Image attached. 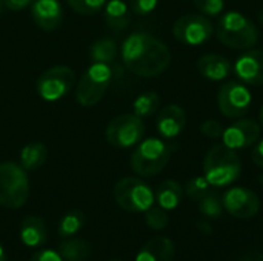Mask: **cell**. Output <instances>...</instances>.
Masks as SVG:
<instances>
[{
    "label": "cell",
    "instance_id": "1",
    "mask_svg": "<svg viewBox=\"0 0 263 261\" xmlns=\"http://www.w3.org/2000/svg\"><path fill=\"white\" fill-rule=\"evenodd\" d=\"M120 54L125 66L143 78L160 75L171 63V51L166 43L143 31L129 34L122 45Z\"/></svg>",
    "mask_w": 263,
    "mask_h": 261
},
{
    "label": "cell",
    "instance_id": "2",
    "mask_svg": "<svg viewBox=\"0 0 263 261\" xmlns=\"http://www.w3.org/2000/svg\"><path fill=\"white\" fill-rule=\"evenodd\" d=\"M242 172V163L234 149L228 146L214 145L205 155L203 175L211 186L223 188L234 183Z\"/></svg>",
    "mask_w": 263,
    "mask_h": 261
},
{
    "label": "cell",
    "instance_id": "3",
    "mask_svg": "<svg viewBox=\"0 0 263 261\" xmlns=\"http://www.w3.org/2000/svg\"><path fill=\"white\" fill-rule=\"evenodd\" d=\"M216 35L220 43L233 49H251L259 40L256 25L239 11H228L219 17Z\"/></svg>",
    "mask_w": 263,
    "mask_h": 261
},
{
    "label": "cell",
    "instance_id": "4",
    "mask_svg": "<svg viewBox=\"0 0 263 261\" xmlns=\"http://www.w3.org/2000/svg\"><path fill=\"white\" fill-rule=\"evenodd\" d=\"M171 158V146L156 137L142 140L131 154V169L140 177H154L160 174Z\"/></svg>",
    "mask_w": 263,
    "mask_h": 261
},
{
    "label": "cell",
    "instance_id": "5",
    "mask_svg": "<svg viewBox=\"0 0 263 261\" xmlns=\"http://www.w3.org/2000/svg\"><path fill=\"white\" fill-rule=\"evenodd\" d=\"M29 197V180L20 163H0V206L6 209L22 208Z\"/></svg>",
    "mask_w": 263,
    "mask_h": 261
},
{
    "label": "cell",
    "instance_id": "6",
    "mask_svg": "<svg viewBox=\"0 0 263 261\" xmlns=\"http://www.w3.org/2000/svg\"><path fill=\"white\" fill-rule=\"evenodd\" d=\"M112 80V71L106 63H92L76 86V100L83 108L96 106L106 94Z\"/></svg>",
    "mask_w": 263,
    "mask_h": 261
},
{
    "label": "cell",
    "instance_id": "7",
    "mask_svg": "<svg viewBox=\"0 0 263 261\" xmlns=\"http://www.w3.org/2000/svg\"><path fill=\"white\" fill-rule=\"evenodd\" d=\"M114 200L123 211L145 212L154 205V191L137 177H125L114 186Z\"/></svg>",
    "mask_w": 263,
    "mask_h": 261
},
{
    "label": "cell",
    "instance_id": "8",
    "mask_svg": "<svg viewBox=\"0 0 263 261\" xmlns=\"http://www.w3.org/2000/svg\"><path fill=\"white\" fill-rule=\"evenodd\" d=\"M76 85V72L66 65H55L43 71L37 82L35 91L37 95L49 103L59 102L66 97Z\"/></svg>",
    "mask_w": 263,
    "mask_h": 261
},
{
    "label": "cell",
    "instance_id": "9",
    "mask_svg": "<svg viewBox=\"0 0 263 261\" xmlns=\"http://www.w3.org/2000/svg\"><path fill=\"white\" fill-rule=\"evenodd\" d=\"M145 135V125L136 114H120L112 118L106 129V142L117 149H128L137 146Z\"/></svg>",
    "mask_w": 263,
    "mask_h": 261
},
{
    "label": "cell",
    "instance_id": "10",
    "mask_svg": "<svg viewBox=\"0 0 263 261\" xmlns=\"http://www.w3.org/2000/svg\"><path fill=\"white\" fill-rule=\"evenodd\" d=\"M214 34V25L203 14H186L173 25V35L183 45L199 46L206 43Z\"/></svg>",
    "mask_w": 263,
    "mask_h": 261
},
{
    "label": "cell",
    "instance_id": "11",
    "mask_svg": "<svg viewBox=\"0 0 263 261\" xmlns=\"http://www.w3.org/2000/svg\"><path fill=\"white\" fill-rule=\"evenodd\" d=\"M251 102V91L242 82H227L217 94V106L222 115L233 120L243 117L250 111Z\"/></svg>",
    "mask_w": 263,
    "mask_h": 261
},
{
    "label": "cell",
    "instance_id": "12",
    "mask_svg": "<svg viewBox=\"0 0 263 261\" xmlns=\"http://www.w3.org/2000/svg\"><path fill=\"white\" fill-rule=\"evenodd\" d=\"M223 209L236 218H253L260 209V200L256 192L248 188H231L222 197Z\"/></svg>",
    "mask_w": 263,
    "mask_h": 261
},
{
    "label": "cell",
    "instance_id": "13",
    "mask_svg": "<svg viewBox=\"0 0 263 261\" xmlns=\"http://www.w3.org/2000/svg\"><path fill=\"white\" fill-rule=\"evenodd\" d=\"M262 126L253 118H240L223 129L222 142L230 149L239 151L256 145L260 140Z\"/></svg>",
    "mask_w": 263,
    "mask_h": 261
},
{
    "label": "cell",
    "instance_id": "14",
    "mask_svg": "<svg viewBox=\"0 0 263 261\" xmlns=\"http://www.w3.org/2000/svg\"><path fill=\"white\" fill-rule=\"evenodd\" d=\"M234 72L245 85H263V51L247 49L234 63Z\"/></svg>",
    "mask_w": 263,
    "mask_h": 261
},
{
    "label": "cell",
    "instance_id": "15",
    "mask_svg": "<svg viewBox=\"0 0 263 261\" xmlns=\"http://www.w3.org/2000/svg\"><path fill=\"white\" fill-rule=\"evenodd\" d=\"M31 15L35 25L43 31H55L63 22V8L59 0H34Z\"/></svg>",
    "mask_w": 263,
    "mask_h": 261
},
{
    "label": "cell",
    "instance_id": "16",
    "mask_svg": "<svg viewBox=\"0 0 263 261\" xmlns=\"http://www.w3.org/2000/svg\"><path fill=\"white\" fill-rule=\"evenodd\" d=\"M186 126V112L179 105H168L159 114L156 120V128L160 137L171 140L182 134Z\"/></svg>",
    "mask_w": 263,
    "mask_h": 261
},
{
    "label": "cell",
    "instance_id": "17",
    "mask_svg": "<svg viewBox=\"0 0 263 261\" xmlns=\"http://www.w3.org/2000/svg\"><path fill=\"white\" fill-rule=\"evenodd\" d=\"M174 255L176 246L170 238L154 237L143 245L136 257V261H173Z\"/></svg>",
    "mask_w": 263,
    "mask_h": 261
},
{
    "label": "cell",
    "instance_id": "18",
    "mask_svg": "<svg viewBox=\"0 0 263 261\" xmlns=\"http://www.w3.org/2000/svg\"><path fill=\"white\" fill-rule=\"evenodd\" d=\"M197 69L205 78L211 82H220L230 75L231 62L219 54H205L197 60Z\"/></svg>",
    "mask_w": 263,
    "mask_h": 261
},
{
    "label": "cell",
    "instance_id": "19",
    "mask_svg": "<svg viewBox=\"0 0 263 261\" xmlns=\"http://www.w3.org/2000/svg\"><path fill=\"white\" fill-rule=\"evenodd\" d=\"M48 231L42 218L29 215L22 222L20 226V240L28 248H39L46 243Z\"/></svg>",
    "mask_w": 263,
    "mask_h": 261
},
{
    "label": "cell",
    "instance_id": "20",
    "mask_svg": "<svg viewBox=\"0 0 263 261\" xmlns=\"http://www.w3.org/2000/svg\"><path fill=\"white\" fill-rule=\"evenodd\" d=\"M131 8L123 0H108L105 5V22L114 31H123L131 23Z\"/></svg>",
    "mask_w": 263,
    "mask_h": 261
},
{
    "label": "cell",
    "instance_id": "21",
    "mask_svg": "<svg viewBox=\"0 0 263 261\" xmlns=\"http://www.w3.org/2000/svg\"><path fill=\"white\" fill-rule=\"evenodd\" d=\"M183 194L185 192H183V188L180 186V183H177L174 180H165L157 186V189L154 192V200L165 211H173L182 203Z\"/></svg>",
    "mask_w": 263,
    "mask_h": 261
},
{
    "label": "cell",
    "instance_id": "22",
    "mask_svg": "<svg viewBox=\"0 0 263 261\" xmlns=\"http://www.w3.org/2000/svg\"><path fill=\"white\" fill-rule=\"evenodd\" d=\"M48 160V148L42 142H32L20 151V166L25 171H35L42 168Z\"/></svg>",
    "mask_w": 263,
    "mask_h": 261
},
{
    "label": "cell",
    "instance_id": "23",
    "mask_svg": "<svg viewBox=\"0 0 263 261\" xmlns=\"http://www.w3.org/2000/svg\"><path fill=\"white\" fill-rule=\"evenodd\" d=\"M117 52H119L117 43L109 37L97 38L89 46V57H91L92 63H106V65H109L111 62L116 60Z\"/></svg>",
    "mask_w": 263,
    "mask_h": 261
},
{
    "label": "cell",
    "instance_id": "24",
    "mask_svg": "<svg viewBox=\"0 0 263 261\" xmlns=\"http://www.w3.org/2000/svg\"><path fill=\"white\" fill-rule=\"evenodd\" d=\"M59 254L66 261H86L91 255V248L85 240L65 238L59 245Z\"/></svg>",
    "mask_w": 263,
    "mask_h": 261
},
{
    "label": "cell",
    "instance_id": "25",
    "mask_svg": "<svg viewBox=\"0 0 263 261\" xmlns=\"http://www.w3.org/2000/svg\"><path fill=\"white\" fill-rule=\"evenodd\" d=\"M159 106H160V97H159V94L154 92V91H146V92L140 94L134 100V103H133V112L137 117L145 118V117L154 115L159 111Z\"/></svg>",
    "mask_w": 263,
    "mask_h": 261
},
{
    "label": "cell",
    "instance_id": "26",
    "mask_svg": "<svg viewBox=\"0 0 263 261\" xmlns=\"http://www.w3.org/2000/svg\"><path fill=\"white\" fill-rule=\"evenodd\" d=\"M83 226H85V214L79 209H72L60 218L57 232L60 237L69 238V237L76 235Z\"/></svg>",
    "mask_w": 263,
    "mask_h": 261
},
{
    "label": "cell",
    "instance_id": "27",
    "mask_svg": "<svg viewBox=\"0 0 263 261\" xmlns=\"http://www.w3.org/2000/svg\"><path fill=\"white\" fill-rule=\"evenodd\" d=\"M197 203H199V212L208 218H219L222 217L225 211L220 195L214 191H210L208 194H205Z\"/></svg>",
    "mask_w": 263,
    "mask_h": 261
},
{
    "label": "cell",
    "instance_id": "28",
    "mask_svg": "<svg viewBox=\"0 0 263 261\" xmlns=\"http://www.w3.org/2000/svg\"><path fill=\"white\" fill-rule=\"evenodd\" d=\"M211 191V185L210 182L203 177H194L191 180H188L186 186H185V195L191 200H196L199 202L205 194H208Z\"/></svg>",
    "mask_w": 263,
    "mask_h": 261
},
{
    "label": "cell",
    "instance_id": "29",
    "mask_svg": "<svg viewBox=\"0 0 263 261\" xmlns=\"http://www.w3.org/2000/svg\"><path fill=\"white\" fill-rule=\"evenodd\" d=\"M168 214L163 208L157 206H151L148 211H145V223L148 228H151L153 231H163L168 226Z\"/></svg>",
    "mask_w": 263,
    "mask_h": 261
},
{
    "label": "cell",
    "instance_id": "30",
    "mask_svg": "<svg viewBox=\"0 0 263 261\" xmlns=\"http://www.w3.org/2000/svg\"><path fill=\"white\" fill-rule=\"evenodd\" d=\"M69 8L80 15H94L105 8L108 0H66Z\"/></svg>",
    "mask_w": 263,
    "mask_h": 261
},
{
    "label": "cell",
    "instance_id": "31",
    "mask_svg": "<svg viewBox=\"0 0 263 261\" xmlns=\"http://www.w3.org/2000/svg\"><path fill=\"white\" fill-rule=\"evenodd\" d=\"M193 2L196 8L199 9V12L206 17H217L222 14L225 8L223 0H193Z\"/></svg>",
    "mask_w": 263,
    "mask_h": 261
},
{
    "label": "cell",
    "instance_id": "32",
    "mask_svg": "<svg viewBox=\"0 0 263 261\" xmlns=\"http://www.w3.org/2000/svg\"><path fill=\"white\" fill-rule=\"evenodd\" d=\"M129 8L134 14L137 15H148L151 14L156 8L159 0H128Z\"/></svg>",
    "mask_w": 263,
    "mask_h": 261
},
{
    "label": "cell",
    "instance_id": "33",
    "mask_svg": "<svg viewBox=\"0 0 263 261\" xmlns=\"http://www.w3.org/2000/svg\"><path fill=\"white\" fill-rule=\"evenodd\" d=\"M223 126H222V123L220 122H217V120H206V122H203L202 125H200V132L205 135V137H208V138H219V137H222V134H223Z\"/></svg>",
    "mask_w": 263,
    "mask_h": 261
},
{
    "label": "cell",
    "instance_id": "34",
    "mask_svg": "<svg viewBox=\"0 0 263 261\" xmlns=\"http://www.w3.org/2000/svg\"><path fill=\"white\" fill-rule=\"evenodd\" d=\"M31 261H63V258L60 257L59 252H54V251H39L35 252L32 257H31Z\"/></svg>",
    "mask_w": 263,
    "mask_h": 261
},
{
    "label": "cell",
    "instance_id": "35",
    "mask_svg": "<svg viewBox=\"0 0 263 261\" xmlns=\"http://www.w3.org/2000/svg\"><path fill=\"white\" fill-rule=\"evenodd\" d=\"M34 0H3V5L11 11H22L28 8Z\"/></svg>",
    "mask_w": 263,
    "mask_h": 261
},
{
    "label": "cell",
    "instance_id": "36",
    "mask_svg": "<svg viewBox=\"0 0 263 261\" xmlns=\"http://www.w3.org/2000/svg\"><path fill=\"white\" fill-rule=\"evenodd\" d=\"M253 162L259 166V168H263V138H260L254 149H253Z\"/></svg>",
    "mask_w": 263,
    "mask_h": 261
},
{
    "label": "cell",
    "instance_id": "37",
    "mask_svg": "<svg viewBox=\"0 0 263 261\" xmlns=\"http://www.w3.org/2000/svg\"><path fill=\"white\" fill-rule=\"evenodd\" d=\"M0 261H6V254L2 246H0Z\"/></svg>",
    "mask_w": 263,
    "mask_h": 261
},
{
    "label": "cell",
    "instance_id": "38",
    "mask_svg": "<svg viewBox=\"0 0 263 261\" xmlns=\"http://www.w3.org/2000/svg\"><path fill=\"white\" fill-rule=\"evenodd\" d=\"M259 122H260V126L263 128V105L260 108V112H259Z\"/></svg>",
    "mask_w": 263,
    "mask_h": 261
},
{
    "label": "cell",
    "instance_id": "39",
    "mask_svg": "<svg viewBox=\"0 0 263 261\" xmlns=\"http://www.w3.org/2000/svg\"><path fill=\"white\" fill-rule=\"evenodd\" d=\"M3 6H5V5H3V0H0V14H2V9H3Z\"/></svg>",
    "mask_w": 263,
    "mask_h": 261
},
{
    "label": "cell",
    "instance_id": "40",
    "mask_svg": "<svg viewBox=\"0 0 263 261\" xmlns=\"http://www.w3.org/2000/svg\"><path fill=\"white\" fill-rule=\"evenodd\" d=\"M243 261H259L257 258H247V260H243Z\"/></svg>",
    "mask_w": 263,
    "mask_h": 261
},
{
    "label": "cell",
    "instance_id": "41",
    "mask_svg": "<svg viewBox=\"0 0 263 261\" xmlns=\"http://www.w3.org/2000/svg\"><path fill=\"white\" fill-rule=\"evenodd\" d=\"M259 180H260V185H262V188H263V175H260V178H259Z\"/></svg>",
    "mask_w": 263,
    "mask_h": 261
},
{
    "label": "cell",
    "instance_id": "42",
    "mask_svg": "<svg viewBox=\"0 0 263 261\" xmlns=\"http://www.w3.org/2000/svg\"><path fill=\"white\" fill-rule=\"evenodd\" d=\"M257 260H259V261H263V255H260V257H259Z\"/></svg>",
    "mask_w": 263,
    "mask_h": 261
},
{
    "label": "cell",
    "instance_id": "43",
    "mask_svg": "<svg viewBox=\"0 0 263 261\" xmlns=\"http://www.w3.org/2000/svg\"><path fill=\"white\" fill-rule=\"evenodd\" d=\"M111 261H119V260H111Z\"/></svg>",
    "mask_w": 263,
    "mask_h": 261
}]
</instances>
